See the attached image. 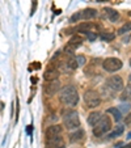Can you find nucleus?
Instances as JSON below:
<instances>
[{
	"label": "nucleus",
	"instance_id": "f257e3e1",
	"mask_svg": "<svg viewBox=\"0 0 131 148\" xmlns=\"http://www.w3.org/2000/svg\"><path fill=\"white\" fill-rule=\"evenodd\" d=\"M60 101L67 105V106H76L79 102V93L73 85H66L63 89L60 90V96H59Z\"/></svg>",
	"mask_w": 131,
	"mask_h": 148
},
{
	"label": "nucleus",
	"instance_id": "f03ea898",
	"mask_svg": "<svg viewBox=\"0 0 131 148\" xmlns=\"http://www.w3.org/2000/svg\"><path fill=\"white\" fill-rule=\"evenodd\" d=\"M63 123L68 130H78L80 127V118L75 110H64L63 112Z\"/></svg>",
	"mask_w": 131,
	"mask_h": 148
},
{
	"label": "nucleus",
	"instance_id": "7ed1b4c3",
	"mask_svg": "<svg viewBox=\"0 0 131 148\" xmlns=\"http://www.w3.org/2000/svg\"><path fill=\"white\" fill-rule=\"evenodd\" d=\"M110 129H112L110 118H109L108 115H105V117H102L98 121L97 125L93 126V135H95V136H102V135H105Z\"/></svg>",
	"mask_w": 131,
	"mask_h": 148
},
{
	"label": "nucleus",
	"instance_id": "20e7f679",
	"mask_svg": "<svg viewBox=\"0 0 131 148\" xmlns=\"http://www.w3.org/2000/svg\"><path fill=\"white\" fill-rule=\"evenodd\" d=\"M84 102L88 108L91 109H95L96 106H98L101 103V98H100V95L98 92L93 89H88L85 93H84Z\"/></svg>",
	"mask_w": 131,
	"mask_h": 148
},
{
	"label": "nucleus",
	"instance_id": "39448f33",
	"mask_svg": "<svg viewBox=\"0 0 131 148\" xmlns=\"http://www.w3.org/2000/svg\"><path fill=\"white\" fill-rule=\"evenodd\" d=\"M122 60L118 58H106L102 62V67L105 71L108 72H115V71H119L122 68Z\"/></svg>",
	"mask_w": 131,
	"mask_h": 148
},
{
	"label": "nucleus",
	"instance_id": "423d86ee",
	"mask_svg": "<svg viewBox=\"0 0 131 148\" xmlns=\"http://www.w3.org/2000/svg\"><path fill=\"white\" fill-rule=\"evenodd\" d=\"M106 85H108L112 90L118 92V90L123 89V80H122L121 76L114 75V76H112V77H109L108 80H106Z\"/></svg>",
	"mask_w": 131,
	"mask_h": 148
},
{
	"label": "nucleus",
	"instance_id": "0eeeda50",
	"mask_svg": "<svg viewBox=\"0 0 131 148\" xmlns=\"http://www.w3.org/2000/svg\"><path fill=\"white\" fill-rule=\"evenodd\" d=\"M60 89V83L59 80H53V81H47L43 87V92L46 96H54L56 92H59Z\"/></svg>",
	"mask_w": 131,
	"mask_h": 148
},
{
	"label": "nucleus",
	"instance_id": "6e6552de",
	"mask_svg": "<svg viewBox=\"0 0 131 148\" xmlns=\"http://www.w3.org/2000/svg\"><path fill=\"white\" fill-rule=\"evenodd\" d=\"M47 147L49 148H64V140L60 135L53 136L47 139Z\"/></svg>",
	"mask_w": 131,
	"mask_h": 148
},
{
	"label": "nucleus",
	"instance_id": "1a4fd4ad",
	"mask_svg": "<svg viewBox=\"0 0 131 148\" xmlns=\"http://www.w3.org/2000/svg\"><path fill=\"white\" fill-rule=\"evenodd\" d=\"M104 17L108 18L109 21H112V23H115L119 18V13L112 8H106V9H104Z\"/></svg>",
	"mask_w": 131,
	"mask_h": 148
},
{
	"label": "nucleus",
	"instance_id": "9d476101",
	"mask_svg": "<svg viewBox=\"0 0 131 148\" xmlns=\"http://www.w3.org/2000/svg\"><path fill=\"white\" fill-rule=\"evenodd\" d=\"M62 126H59V125H53V126H50L47 130H46V136H47V139L49 138H53V136H58V135H60L62 134Z\"/></svg>",
	"mask_w": 131,
	"mask_h": 148
},
{
	"label": "nucleus",
	"instance_id": "9b49d317",
	"mask_svg": "<svg viewBox=\"0 0 131 148\" xmlns=\"http://www.w3.org/2000/svg\"><path fill=\"white\" fill-rule=\"evenodd\" d=\"M84 138H85V132H84L83 130H80V129L75 130L73 132H71V134H70V140H71V143L81 142Z\"/></svg>",
	"mask_w": 131,
	"mask_h": 148
},
{
	"label": "nucleus",
	"instance_id": "f8f14e48",
	"mask_svg": "<svg viewBox=\"0 0 131 148\" xmlns=\"http://www.w3.org/2000/svg\"><path fill=\"white\" fill-rule=\"evenodd\" d=\"M83 37L81 36H73L72 38L70 39V42H68V47H71L73 51H75V49H78L79 46H81V43H83Z\"/></svg>",
	"mask_w": 131,
	"mask_h": 148
},
{
	"label": "nucleus",
	"instance_id": "ddd939ff",
	"mask_svg": "<svg viewBox=\"0 0 131 148\" xmlns=\"http://www.w3.org/2000/svg\"><path fill=\"white\" fill-rule=\"evenodd\" d=\"M59 77V71L58 70H47L45 73H43V79H45L46 81H53V80H58Z\"/></svg>",
	"mask_w": 131,
	"mask_h": 148
},
{
	"label": "nucleus",
	"instance_id": "4468645a",
	"mask_svg": "<svg viewBox=\"0 0 131 148\" xmlns=\"http://www.w3.org/2000/svg\"><path fill=\"white\" fill-rule=\"evenodd\" d=\"M97 16V11L93 8H86L81 11V20H92Z\"/></svg>",
	"mask_w": 131,
	"mask_h": 148
},
{
	"label": "nucleus",
	"instance_id": "2eb2a0df",
	"mask_svg": "<svg viewBox=\"0 0 131 148\" xmlns=\"http://www.w3.org/2000/svg\"><path fill=\"white\" fill-rule=\"evenodd\" d=\"M101 118H102V114H101L100 112H92L88 115V123H89L91 126H95V125H97V122Z\"/></svg>",
	"mask_w": 131,
	"mask_h": 148
},
{
	"label": "nucleus",
	"instance_id": "dca6fc26",
	"mask_svg": "<svg viewBox=\"0 0 131 148\" xmlns=\"http://www.w3.org/2000/svg\"><path fill=\"white\" fill-rule=\"evenodd\" d=\"M95 28V25L91 23H83L80 24V25L78 26V28L75 29L76 32H80V33H88V32H91V29Z\"/></svg>",
	"mask_w": 131,
	"mask_h": 148
},
{
	"label": "nucleus",
	"instance_id": "f3484780",
	"mask_svg": "<svg viewBox=\"0 0 131 148\" xmlns=\"http://www.w3.org/2000/svg\"><path fill=\"white\" fill-rule=\"evenodd\" d=\"M106 113H108V114H112L113 117H114V119L117 121V122L122 119V113H121L119 110L117 109V108H109V109L106 110Z\"/></svg>",
	"mask_w": 131,
	"mask_h": 148
},
{
	"label": "nucleus",
	"instance_id": "a211bd4d",
	"mask_svg": "<svg viewBox=\"0 0 131 148\" xmlns=\"http://www.w3.org/2000/svg\"><path fill=\"white\" fill-rule=\"evenodd\" d=\"M121 100L122 101H131V85H127L126 89H123L122 95H121Z\"/></svg>",
	"mask_w": 131,
	"mask_h": 148
},
{
	"label": "nucleus",
	"instance_id": "6ab92c4d",
	"mask_svg": "<svg viewBox=\"0 0 131 148\" xmlns=\"http://www.w3.org/2000/svg\"><path fill=\"white\" fill-rule=\"evenodd\" d=\"M131 30V23H126L125 25H122L119 29H118V34H126V33H128V32Z\"/></svg>",
	"mask_w": 131,
	"mask_h": 148
},
{
	"label": "nucleus",
	"instance_id": "aec40b11",
	"mask_svg": "<svg viewBox=\"0 0 131 148\" xmlns=\"http://www.w3.org/2000/svg\"><path fill=\"white\" fill-rule=\"evenodd\" d=\"M123 131H125V129H123L122 126H118L117 127V130H114V131L112 132V134L109 135V139H113V138H115V136H119L121 134H123Z\"/></svg>",
	"mask_w": 131,
	"mask_h": 148
},
{
	"label": "nucleus",
	"instance_id": "412c9836",
	"mask_svg": "<svg viewBox=\"0 0 131 148\" xmlns=\"http://www.w3.org/2000/svg\"><path fill=\"white\" fill-rule=\"evenodd\" d=\"M81 20V11L80 12H76L75 14H72L70 18V23H78V21H80Z\"/></svg>",
	"mask_w": 131,
	"mask_h": 148
},
{
	"label": "nucleus",
	"instance_id": "4be33fe9",
	"mask_svg": "<svg viewBox=\"0 0 131 148\" xmlns=\"http://www.w3.org/2000/svg\"><path fill=\"white\" fill-rule=\"evenodd\" d=\"M101 37H102V39H105V41H113V39H114V37H115V34L108 32V33H104Z\"/></svg>",
	"mask_w": 131,
	"mask_h": 148
},
{
	"label": "nucleus",
	"instance_id": "5701e85b",
	"mask_svg": "<svg viewBox=\"0 0 131 148\" xmlns=\"http://www.w3.org/2000/svg\"><path fill=\"white\" fill-rule=\"evenodd\" d=\"M76 62H78V66H84L85 64V62H86V59H85L84 55H78L76 56Z\"/></svg>",
	"mask_w": 131,
	"mask_h": 148
},
{
	"label": "nucleus",
	"instance_id": "b1692460",
	"mask_svg": "<svg viewBox=\"0 0 131 148\" xmlns=\"http://www.w3.org/2000/svg\"><path fill=\"white\" fill-rule=\"evenodd\" d=\"M121 112V110H122L123 113H126V112H128V110H130V103H123V105H121V109H118Z\"/></svg>",
	"mask_w": 131,
	"mask_h": 148
},
{
	"label": "nucleus",
	"instance_id": "393cba45",
	"mask_svg": "<svg viewBox=\"0 0 131 148\" xmlns=\"http://www.w3.org/2000/svg\"><path fill=\"white\" fill-rule=\"evenodd\" d=\"M86 34V37H88V39H89V41H95L96 39V33H92V32H88V33H85Z\"/></svg>",
	"mask_w": 131,
	"mask_h": 148
},
{
	"label": "nucleus",
	"instance_id": "a878e982",
	"mask_svg": "<svg viewBox=\"0 0 131 148\" xmlns=\"http://www.w3.org/2000/svg\"><path fill=\"white\" fill-rule=\"evenodd\" d=\"M36 8H37V0H33V8H32L30 14H34V12H36Z\"/></svg>",
	"mask_w": 131,
	"mask_h": 148
},
{
	"label": "nucleus",
	"instance_id": "bb28decb",
	"mask_svg": "<svg viewBox=\"0 0 131 148\" xmlns=\"http://www.w3.org/2000/svg\"><path fill=\"white\" fill-rule=\"evenodd\" d=\"M122 147H125V143L123 142H119V143H117V144L114 145V148H122Z\"/></svg>",
	"mask_w": 131,
	"mask_h": 148
},
{
	"label": "nucleus",
	"instance_id": "cd10ccee",
	"mask_svg": "<svg viewBox=\"0 0 131 148\" xmlns=\"http://www.w3.org/2000/svg\"><path fill=\"white\" fill-rule=\"evenodd\" d=\"M125 122H126V125H130V123H131V114L127 115V118L125 119Z\"/></svg>",
	"mask_w": 131,
	"mask_h": 148
},
{
	"label": "nucleus",
	"instance_id": "c85d7f7f",
	"mask_svg": "<svg viewBox=\"0 0 131 148\" xmlns=\"http://www.w3.org/2000/svg\"><path fill=\"white\" fill-rule=\"evenodd\" d=\"M26 131H28V134L33 132V126H28V129H26Z\"/></svg>",
	"mask_w": 131,
	"mask_h": 148
},
{
	"label": "nucleus",
	"instance_id": "c756f323",
	"mask_svg": "<svg viewBox=\"0 0 131 148\" xmlns=\"http://www.w3.org/2000/svg\"><path fill=\"white\" fill-rule=\"evenodd\" d=\"M104 1H108V0H97V3H104Z\"/></svg>",
	"mask_w": 131,
	"mask_h": 148
},
{
	"label": "nucleus",
	"instance_id": "7c9ffc66",
	"mask_svg": "<svg viewBox=\"0 0 131 148\" xmlns=\"http://www.w3.org/2000/svg\"><path fill=\"white\" fill-rule=\"evenodd\" d=\"M130 81H131V75H130Z\"/></svg>",
	"mask_w": 131,
	"mask_h": 148
},
{
	"label": "nucleus",
	"instance_id": "2f4dec72",
	"mask_svg": "<svg viewBox=\"0 0 131 148\" xmlns=\"http://www.w3.org/2000/svg\"><path fill=\"white\" fill-rule=\"evenodd\" d=\"M130 63H131V60H130Z\"/></svg>",
	"mask_w": 131,
	"mask_h": 148
},
{
	"label": "nucleus",
	"instance_id": "473e14b6",
	"mask_svg": "<svg viewBox=\"0 0 131 148\" xmlns=\"http://www.w3.org/2000/svg\"><path fill=\"white\" fill-rule=\"evenodd\" d=\"M127 148H130V147H127Z\"/></svg>",
	"mask_w": 131,
	"mask_h": 148
},
{
	"label": "nucleus",
	"instance_id": "72a5a7b5",
	"mask_svg": "<svg viewBox=\"0 0 131 148\" xmlns=\"http://www.w3.org/2000/svg\"><path fill=\"white\" fill-rule=\"evenodd\" d=\"M130 148H131V145H130Z\"/></svg>",
	"mask_w": 131,
	"mask_h": 148
}]
</instances>
